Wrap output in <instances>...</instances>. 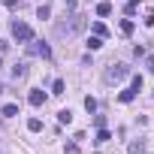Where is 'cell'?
<instances>
[{
	"label": "cell",
	"instance_id": "6da1fadb",
	"mask_svg": "<svg viewBox=\"0 0 154 154\" xmlns=\"http://www.w3.org/2000/svg\"><path fill=\"white\" fill-rule=\"evenodd\" d=\"M82 27H85V15L72 12V15H63V21L54 24V33H57V36H75Z\"/></svg>",
	"mask_w": 154,
	"mask_h": 154
},
{
	"label": "cell",
	"instance_id": "7a4b0ae2",
	"mask_svg": "<svg viewBox=\"0 0 154 154\" xmlns=\"http://www.w3.org/2000/svg\"><path fill=\"white\" fill-rule=\"evenodd\" d=\"M124 75H130V66H127V63H112V66H106V72H103V82L112 85V82H121Z\"/></svg>",
	"mask_w": 154,
	"mask_h": 154
},
{
	"label": "cell",
	"instance_id": "3957f363",
	"mask_svg": "<svg viewBox=\"0 0 154 154\" xmlns=\"http://www.w3.org/2000/svg\"><path fill=\"white\" fill-rule=\"evenodd\" d=\"M12 36H15V42H30L33 39V30H30V24H24L21 18H15L12 21Z\"/></svg>",
	"mask_w": 154,
	"mask_h": 154
},
{
	"label": "cell",
	"instance_id": "277c9868",
	"mask_svg": "<svg viewBox=\"0 0 154 154\" xmlns=\"http://www.w3.org/2000/svg\"><path fill=\"white\" fill-rule=\"evenodd\" d=\"M24 45H27V54H36V57H51V48H48V42L30 39V42H24Z\"/></svg>",
	"mask_w": 154,
	"mask_h": 154
},
{
	"label": "cell",
	"instance_id": "5b68a950",
	"mask_svg": "<svg viewBox=\"0 0 154 154\" xmlns=\"http://www.w3.org/2000/svg\"><path fill=\"white\" fill-rule=\"evenodd\" d=\"M45 100H48L45 91H30V94H27V103H30V106H42Z\"/></svg>",
	"mask_w": 154,
	"mask_h": 154
},
{
	"label": "cell",
	"instance_id": "8992f818",
	"mask_svg": "<svg viewBox=\"0 0 154 154\" xmlns=\"http://www.w3.org/2000/svg\"><path fill=\"white\" fill-rule=\"evenodd\" d=\"M127 154H145V139H133L127 145Z\"/></svg>",
	"mask_w": 154,
	"mask_h": 154
},
{
	"label": "cell",
	"instance_id": "52a82bcc",
	"mask_svg": "<svg viewBox=\"0 0 154 154\" xmlns=\"http://www.w3.org/2000/svg\"><path fill=\"white\" fill-rule=\"evenodd\" d=\"M24 75H27V63H15L12 66V79L18 82V79H24Z\"/></svg>",
	"mask_w": 154,
	"mask_h": 154
},
{
	"label": "cell",
	"instance_id": "ba28073f",
	"mask_svg": "<svg viewBox=\"0 0 154 154\" xmlns=\"http://www.w3.org/2000/svg\"><path fill=\"white\" fill-rule=\"evenodd\" d=\"M0 115H6V118H15V115H18V103H6L3 109H0Z\"/></svg>",
	"mask_w": 154,
	"mask_h": 154
},
{
	"label": "cell",
	"instance_id": "9c48e42d",
	"mask_svg": "<svg viewBox=\"0 0 154 154\" xmlns=\"http://www.w3.org/2000/svg\"><path fill=\"white\" fill-rule=\"evenodd\" d=\"M85 45H88V51H97V48L103 45V36H97V33H94V36H88V42H85Z\"/></svg>",
	"mask_w": 154,
	"mask_h": 154
},
{
	"label": "cell",
	"instance_id": "30bf717a",
	"mask_svg": "<svg viewBox=\"0 0 154 154\" xmlns=\"http://www.w3.org/2000/svg\"><path fill=\"white\" fill-rule=\"evenodd\" d=\"M136 94H139L136 88H127V91H121V94H118V100H121V103H130V100H133Z\"/></svg>",
	"mask_w": 154,
	"mask_h": 154
},
{
	"label": "cell",
	"instance_id": "8fae6325",
	"mask_svg": "<svg viewBox=\"0 0 154 154\" xmlns=\"http://www.w3.org/2000/svg\"><path fill=\"white\" fill-rule=\"evenodd\" d=\"M97 15H112V3H109V0L97 3Z\"/></svg>",
	"mask_w": 154,
	"mask_h": 154
},
{
	"label": "cell",
	"instance_id": "7c38bea8",
	"mask_svg": "<svg viewBox=\"0 0 154 154\" xmlns=\"http://www.w3.org/2000/svg\"><path fill=\"white\" fill-rule=\"evenodd\" d=\"M48 15H51V6H48V3H39V9H36V18H42V21H45Z\"/></svg>",
	"mask_w": 154,
	"mask_h": 154
},
{
	"label": "cell",
	"instance_id": "4fadbf2b",
	"mask_svg": "<svg viewBox=\"0 0 154 154\" xmlns=\"http://www.w3.org/2000/svg\"><path fill=\"white\" fill-rule=\"evenodd\" d=\"M133 27H136V24H133L130 18H124V21H121V33H124V36H130V33H133Z\"/></svg>",
	"mask_w": 154,
	"mask_h": 154
},
{
	"label": "cell",
	"instance_id": "5bb4252c",
	"mask_svg": "<svg viewBox=\"0 0 154 154\" xmlns=\"http://www.w3.org/2000/svg\"><path fill=\"white\" fill-rule=\"evenodd\" d=\"M63 91H66L63 79H54V82H51V94H63Z\"/></svg>",
	"mask_w": 154,
	"mask_h": 154
},
{
	"label": "cell",
	"instance_id": "9a60e30c",
	"mask_svg": "<svg viewBox=\"0 0 154 154\" xmlns=\"http://www.w3.org/2000/svg\"><path fill=\"white\" fill-rule=\"evenodd\" d=\"M57 121H60V124H69V121H72V112H69V109H60V112H57Z\"/></svg>",
	"mask_w": 154,
	"mask_h": 154
},
{
	"label": "cell",
	"instance_id": "2e32d148",
	"mask_svg": "<svg viewBox=\"0 0 154 154\" xmlns=\"http://www.w3.org/2000/svg\"><path fill=\"white\" fill-rule=\"evenodd\" d=\"M27 130H30V133H39V130H42V121H39V118H30V121H27Z\"/></svg>",
	"mask_w": 154,
	"mask_h": 154
},
{
	"label": "cell",
	"instance_id": "e0dca14e",
	"mask_svg": "<svg viewBox=\"0 0 154 154\" xmlns=\"http://www.w3.org/2000/svg\"><path fill=\"white\" fill-rule=\"evenodd\" d=\"M112 139V133L106 130V127H100V133H97V142H109Z\"/></svg>",
	"mask_w": 154,
	"mask_h": 154
},
{
	"label": "cell",
	"instance_id": "ac0fdd59",
	"mask_svg": "<svg viewBox=\"0 0 154 154\" xmlns=\"http://www.w3.org/2000/svg\"><path fill=\"white\" fill-rule=\"evenodd\" d=\"M91 30H94V33H97V36H106V33H109V30H106V27H103V24H100V21H97V24H91Z\"/></svg>",
	"mask_w": 154,
	"mask_h": 154
},
{
	"label": "cell",
	"instance_id": "d6986e66",
	"mask_svg": "<svg viewBox=\"0 0 154 154\" xmlns=\"http://www.w3.org/2000/svg\"><path fill=\"white\" fill-rule=\"evenodd\" d=\"M85 109H88V112H97V100H94V97H85Z\"/></svg>",
	"mask_w": 154,
	"mask_h": 154
},
{
	"label": "cell",
	"instance_id": "ffe728a7",
	"mask_svg": "<svg viewBox=\"0 0 154 154\" xmlns=\"http://www.w3.org/2000/svg\"><path fill=\"white\" fill-rule=\"evenodd\" d=\"M145 27H154V12H151V9L145 12Z\"/></svg>",
	"mask_w": 154,
	"mask_h": 154
},
{
	"label": "cell",
	"instance_id": "44dd1931",
	"mask_svg": "<svg viewBox=\"0 0 154 154\" xmlns=\"http://www.w3.org/2000/svg\"><path fill=\"white\" fill-rule=\"evenodd\" d=\"M136 6H139V0H130V3H127V15H133V12H136Z\"/></svg>",
	"mask_w": 154,
	"mask_h": 154
},
{
	"label": "cell",
	"instance_id": "7402d4cb",
	"mask_svg": "<svg viewBox=\"0 0 154 154\" xmlns=\"http://www.w3.org/2000/svg\"><path fill=\"white\" fill-rule=\"evenodd\" d=\"M66 154H79V145H75V142H69V145H66Z\"/></svg>",
	"mask_w": 154,
	"mask_h": 154
},
{
	"label": "cell",
	"instance_id": "603a6c76",
	"mask_svg": "<svg viewBox=\"0 0 154 154\" xmlns=\"http://www.w3.org/2000/svg\"><path fill=\"white\" fill-rule=\"evenodd\" d=\"M145 69H148V72H154V57H145Z\"/></svg>",
	"mask_w": 154,
	"mask_h": 154
},
{
	"label": "cell",
	"instance_id": "cb8c5ba5",
	"mask_svg": "<svg viewBox=\"0 0 154 154\" xmlns=\"http://www.w3.org/2000/svg\"><path fill=\"white\" fill-rule=\"evenodd\" d=\"M3 3H6V6H18V3H21V0H3Z\"/></svg>",
	"mask_w": 154,
	"mask_h": 154
},
{
	"label": "cell",
	"instance_id": "d4e9b609",
	"mask_svg": "<svg viewBox=\"0 0 154 154\" xmlns=\"http://www.w3.org/2000/svg\"><path fill=\"white\" fill-rule=\"evenodd\" d=\"M0 94H3V85H0Z\"/></svg>",
	"mask_w": 154,
	"mask_h": 154
},
{
	"label": "cell",
	"instance_id": "484cf974",
	"mask_svg": "<svg viewBox=\"0 0 154 154\" xmlns=\"http://www.w3.org/2000/svg\"><path fill=\"white\" fill-rule=\"evenodd\" d=\"M0 66H3V60H0Z\"/></svg>",
	"mask_w": 154,
	"mask_h": 154
}]
</instances>
